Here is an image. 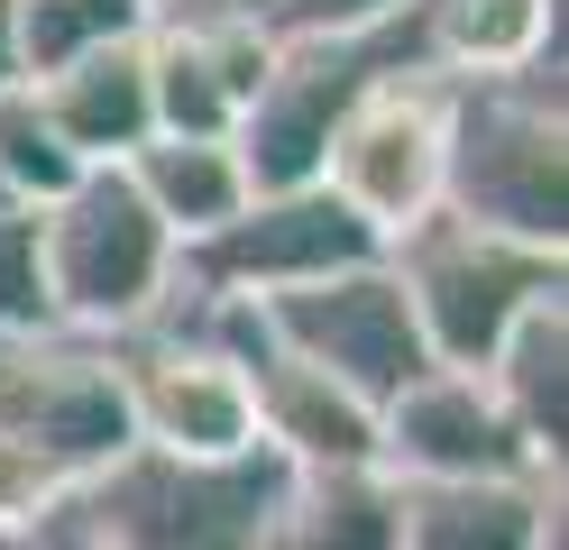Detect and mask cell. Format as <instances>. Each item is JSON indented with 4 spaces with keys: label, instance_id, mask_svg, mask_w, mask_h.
<instances>
[{
    "label": "cell",
    "instance_id": "cell-21",
    "mask_svg": "<svg viewBox=\"0 0 569 550\" xmlns=\"http://www.w3.org/2000/svg\"><path fill=\"white\" fill-rule=\"evenodd\" d=\"M83 183V166L56 147V129L38 120V101H28V83L19 92H0V193H10L19 211H47V202H64Z\"/></svg>",
    "mask_w": 569,
    "mask_h": 550
},
{
    "label": "cell",
    "instance_id": "cell-1",
    "mask_svg": "<svg viewBox=\"0 0 569 550\" xmlns=\"http://www.w3.org/2000/svg\"><path fill=\"white\" fill-rule=\"evenodd\" d=\"M441 211L523 248H569V120L560 73L450 83L441 120Z\"/></svg>",
    "mask_w": 569,
    "mask_h": 550
},
{
    "label": "cell",
    "instance_id": "cell-18",
    "mask_svg": "<svg viewBox=\"0 0 569 550\" xmlns=\"http://www.w3.org/2000/svg\"><path fill=\"white\" fill-rule=\"evenodd\" d=\"M267 550H396V477H386V468L295 477Z\"/></svg>",
    "mask_w": 569,
    "mask_h": 550
},
{
    "label": "cell",
    "instance_id": "cell-12",
    "mask_svg": "<svg viewBox=\"0 0 569 550\" xmlns=\"http://www.w3.org/2000/svg\"><path fill=\"white\" fill-rule=\"evenodd\" d=\"M248 413H258V450H276L295 477L322 468H377V413L349 386H331L322 367L267 349L248 367Z\"/></svg>",
    "mask_w": 569,
    "mask_h": 550
},
{
    "label": "cell",
    "instance_id": "cell-24",
    "mask_svg": "<svg viewBox=\"0 0 569 550\" xmlns=\"http://www.w3.org/2000/svg\"><path fill=\"white\" fill-rule=\"evenodd\" d=\"M0 550H101V541H92V523H83V504L64 496V504H47V513H28V523H10Z\"/></svg>",
    "mask_w": 569,
    "mask_h": 550
},
{
    "label": "cell",
    "instance_id": "cell-8",
    "mask_svg": "<svg viewBox=\"0 0 569 550\" xmlns=\"http://www.w3.org/2000/svg\"><path fill=\"white\" fill-rule=\"evenodd\" d=\"M441 120L450 83L441 73H386L349 101V120L322 147V193L377 239H405L413 220L441 211Z\"/></svg>",
    "mask_w": 569,
    "mask_h": 550
},
{
    "label": "cell",
    "instance_id": "cell-19",
    "mask_svg": "<svg viewBox=\"0 0 569 550\" xmlns=\"http://www.w3.org/2000/svg\"><path fill=\"white\" fill-rule=\"evenodd\" d=\"M10 10H19V83H47V73L157 28V0H10Z\"/></svg>",
    "mask_w": 569,
    "mask_h": 550
},
{
    "label": "cell",
    "instance_id": "cell-5",
    "mask_svg": "<svg viewBox=\"0 0 569 550\" xmlns=\"http://www.w3.org/2000/svg\"><path fill=\"white\" fill-rule=\"evenodd\" d=\"M47 230V284H56V330L74 340H129L148 330L174 293V239L148 220L120 166H92L64 202L38 211Z\"/></svg>",
    "mask_w": 569,
    "mask_h": 550
},
{
    "label": "cell",
    "instance_id": "cell-17",
    "mask_svg": "<svg viewBox=\"0 0 569 550\" xmlns=\"http://www.w3.org/2000/svg\"><path fill=\"white\" fill-rule=\"evenodd\" d=\"M120 174H129V193L148 202V220L174 248L230 230V220L248 211V174L230 157V138H148Z\"/></svg>",
    "mask_w": 569,
    "mask_h": 550
},
{
    "label": "cell",
    "instance_id": "cell-7",
    "mask_svg": "<svg viewBox=\"0 0 569 550\" xmlns=\"http://www.w3.org/2000/svg\"><path fill=\"white\" fill-rule=\"evenodd\" d=\"M248 303H258L267 340H276L284 358L322 367V377L349 386L368 413H386L405 386L432 377V349H422L413 303H405V284L386 276V257H377V267H349V276H322V284L248 293Z\"/></svg>",
    "mask_w": 569,
    "mask_h": 550
},
{
    "label": "cell",
    "instance_id": "cell-26",
    "mask_svg": "<svg viewBox=\"0 0 569 550\" xmlns=\"http://www.w3.org/2000/svg\"><path fill=\"white\" fill-rule=\"evenodd\" d=\"M0 211H19V202H10V193H0Z\"/></svg>",
    "mask_w": 569,
    "mask_h": 550
},
{
    "label": "cell",
    "instance_id": "cell-10",
    "mask_svg": "<svg viewBox=\"0 0 569 550\" xmlns=\"http://www.w3.org/2000/svg\"><path fill=\"white\" fill-rule=\"evenodd\" d=\"M120 367V394H129V431L138 450L157 459H239L258 450V413H248V377L230 358H211L184 330H129V340H101Z\"/></svg>",
    "mask_w": 569,
    "mask_h": 550
},
{
    "label": "cell",
    "instance_id": "cell-9",
    "mask_svg": "<svg viewBox=\"0 0 569 550\" xmlns=\"http://www.w3.org/2000/svg\"><path fill=\"white\" fill-rule=\"evenodd\" d=\"M377 257H386V239L359 230L322 183H303V193H248V211L230 230L174 248V284H193V293H284V284L377 267Z\"/></svg>",
    "mask_w": 569,
    "mask_h": 550
},
{
    "label": "cell",
    "instance_id": "cell-16",
    "mask_svg": "<svg viewBox=\"0 0 569 550\" xmlns=\"http://www.w3.org/2000/svg\"><path fill=\"white\" fill-rule=\"evenodd\" d=\"M487 394L496 413L515 422V440L560 477V450H569V293H542L487 358Z\"/></svg>",
    "mask_w": 569,
    "mask_h": 550
},
{
    "label": "cell",
    "instance_id": "cell-14",
    "mask_svg": "<svg viewBox=\"0 0 569 550\" xmlns=\"http://www.w3.org/2000/svg\"><path fill=\"white\" fill-rule=\"evenodd\" d=\"M413 47L441 83L560 73V0H413Z\"/></svg>",
    "mask_w": 569,
    "mask_h": 550
},
{
    "label": "cell",
    "instance_id": "cell-23",
    "mask_svg": "<svg viewBox=\"0 0 569 550\" xmlns=\"http://www.w3.org/2000/svg\"><path fill=\"white\" fill-rule=\"evenodd\" d=\"M413 0H267V28L276 37H368V28H396Z\"/></svg>",
    "mask_w": 569,
    "mask_h": 550
},
{
    "label": "cell",
    "instance_id": "cell-22",
    "mask_svg": "<svg viewBox=\"0 0 569 550\" xmlns=\"http://www.w3.org/2000/svg\"><path fill=\"white\" fill-rule=\"evenodd\" d=\"M56 340V284H47V230L38 211H0V349Z\"/></svg>",
    "mask_w": 569,
    "mask_h": 550
},
{
    "label": "cell",
    "instance_id": "cell-20",
    "mask_svg": "<svg viewBox=\"0 0 569 550\" xmlns=\"http://www.w3.org/2000/svg\"><path fill=\"white\" fill-rule=\"evenodd\" d=\"M148 120H157V138H230L239 129V101L221 92L193 28H166V19L148 28Z\"/></svg>",
    "mask_w": 569,
    "mask_h": 550
},
{
    "label": "cell",
    "instance_id": "cell-2",
    "mask_svg": "<svg viewBox=\"0 0 569 550\" xmlns=\"http://www.w3.org/2000/svg\"><path fill=\"white\" fill-rule=\"evenodd\" d=\"M295 468L276 450L239 459H157L129 450L74 496L101 550H267Z\"/></svg>",
    "mask_w": 569,
    "mask_h": 550
},
{
    "label": "cell",
    "instance_id": "cell-3",
    "mask_svg": "<svg viewBox=\"0 0 569 550\" xmlns=\"http://www.w3.org/2000/svg\"><path fill=\"white\" fill-rule=\"evenodd\" d=\"M386 276L405 284L432 367L487 377L496 340H506L542 293H560V257L523 248V239H496V230H478V220H459V211H432V220H413L405 239H386Z\"/></svg>",
    "mask_w": 569,
    "mask_h": 550
},
{
    "label": "cell",
    "instance_id": "cell-6",
    "mask_svg": "<svg viewBox=\"0 0 569 550\" xmlns=\"http://www.w3.org/2000/svg\"><path fill=\"white\" fill-rule=\"evenodd\" d=\"M0 450H19L64 496H83L101 468H120L138 450V431H129L111 349L74 340V330L0 349Z\"/></svg>",
    "mask_w": 569,
    "mask_h": 550
},
{
    "label": "cell",
    "instance_id": "cell-15",
    "mask_svg": "<svg viewBox=\"0 0 569 550\" xmlns=\"http://www.w3.org/2000/svg\"><path fill=\"white\" fill-rule=\"evenodd\" d=\"M560 523L551 477H487V487H396V550H542Z\"/></svg>",
    "mask_w": 569,
    "mask_h": 550
},
{
    "label": "cell",
    "instance_id": "cell-11",
    "mask_svg": "<svg viewBox=\"0 0 569 550\" xmlns=\"http://www.w3.org/2000/svg\"><path fill=\"white\" fill-rule=\"evenodd\" d=\"M377 468L396 487H487V477H551L515 440V422L496 413L487 377H450L432 367L422 386H405L377 413ZM560 487V477H551Z\"/></svg>",
    "mask_w": 569,
    "mask_h": 550
},
{
    "label": "cell",
    "instance_id": "cell-4",
    "mask_svg": "<svg viewBox=\"0 0 569 550\" xmlns=\"http://www.w3.org/2000/svg\"><path fill=\"white\" fill-rule=\"evenodd\" d=\"M413 64H422L413 10L396 28H368V37H276L267 83L230 129V157L248 174V193H303V183H322V147L349 120V101L368 83H386V73H413Z\"/></svg>",
    "mask_w": 569,
    "mask_h": 550
},
{
    "label": "cell",
    "instance_id": "cell-25",
    "mask_svg": "<svg viewBox=\"0 0 569 550\" xmlns=\"http://www.w3.org/2000/svg\"><path fill=\"white\" fill-rule=\"evenodd\" d=\"M0 92H19V10L0 0Z\"/></svg>",
    "mask_w": 569,
    "mask_h": 550
},
{
    "label": "cell",
    "instance_id": "cell-13",
    "mask_svg": "<svg viewBox=\"0 0 569 550\" xmlns=\"http://www.w3.org/2000/svg\"><path fill=\"white\" fill-rule=\"evenodd\" d=\"M28 101H38V120L56 129V147H64L83 174H92V166H129L138 147L157 138V120H148V37L101 47V56H83V64L47 73V83H28Z\"/></svg>",
    "mask_w": 569,
    "mask_h": 550
}]
</instances>
